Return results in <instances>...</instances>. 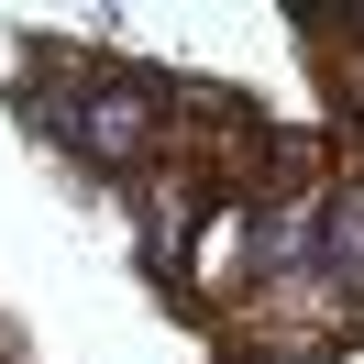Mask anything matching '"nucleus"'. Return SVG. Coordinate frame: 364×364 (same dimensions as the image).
<instances>
[{
  "label": "nucleus",
  "mask_w": 364,
  "mask_h": 364,
  "mask_svg": "<svg viewBox=\"0 0 364 364\" xmlns=\"http://www.w3.org/2000/svg\"><path fill=\"white\" fill-rule=\"evenodd\" d=\"M331 276H342V287H364V188H353V199H331Z\"/></svg>",
  "instance_id": "nucleus-1"
}]
</instances>
